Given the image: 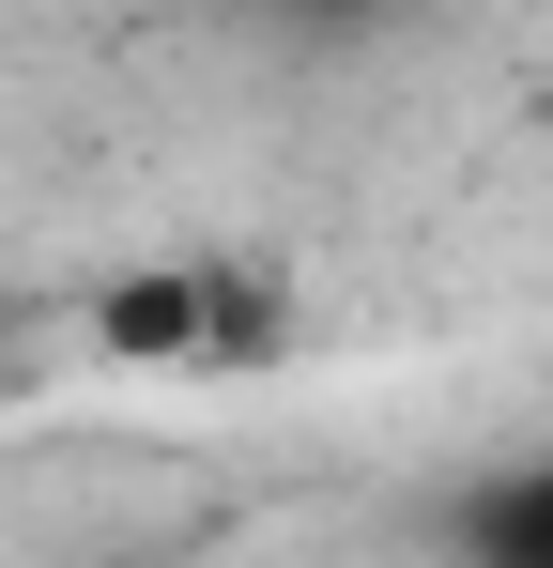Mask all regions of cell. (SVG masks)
<instances>
[{"label":"cell","instance_id":"cell-1","mask_svg":"<svg viewBox=\"0 0 553 568\" xmlns=\"http://www.w3.org/2000/svg\"><path fill=\"white\" fill-rule=\"evenodd\" d=\"M92 338L108 354H139V369H200V354H247L262 338V307L231 277H123L108 307H92Z\"/></svg>","mask_w":553,"mask_h":568},{"label":"cell","instance_id":"cell-2","mask_svg":"<svg viewBox=\"0 0 553 568\" xmlns=\"http://www.w3.org/2000/svg\"><path fill=\"white\" fill-rule=\"evenodd\" d=\"M476 554L492 568H553V462H523L492 507H476Z\"/></svg>","mask_w":553,"mask_h":568},{"label":"cell","instance_id":"cell-3","mask_svg":"<svg viewBox=\"0 0 553 568\" xmlns=\"http://www.w3.org/2000/svg\"><path fill=\"white\" fill-rule=\"evenodd\" d=\"M308 16H369V0H308Z\"/></svg>","mask_w":553,"mask_h":568}]
</instances>
